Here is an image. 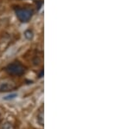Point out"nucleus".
I'll use <instances>...</instances> for the list:
<instances>
[{"label":"nucleus","instance_id":"nucleus-3","mask_svg":"<svg viewBox=\"0 0 130 129\" xmlns=\"http://www.w3.org/2000/svg\"><path fill=\"white\" fill-rule=\"evenodd\" d=\"M17 88L16 83L10 79L0 80V92H9L14 90Z\"/></svg>","mask_w":130,"mask_h":129},{"label":"nucleus","instance_id":"nucleus-2","mask_svg":"<svg viewBox=\"0 0 130 129\" xmlns=\"http://www.w3.org/2000/svg\"><path fill=\"white\" fill-rule=\"evenodd\" d=\"M16 15L21 22L26 23L32 17L33 11L29 8H18L16 9Z\"/></svg>","mask_w":130,"mask_h":129},{"label":"nucleus","instance_id":"nucleus-4","mask_svg":"<svg viewBox=\"0 0 130 129\" xmlns=\"http://www.w3.org/2000/svg\"><path fill=\"white\" fill-rule=\"evenodd\" d=\"M37 122L40 126H43L44 125V111H43V105L41 106V107L37 110Z\"/></svg>","mask_w":130,"mask_h":129},{"label":"nucleus","instance_id":"nucleus-5","mask_svg":"<svg viewBox=\"0 0 130 129\" xmlns=\"http://www.w3.org/2000/svg\"><path fill=\"white\" fill-rule=\"evenodd\" d=\"M0 129H15V126H14V125L12 123L7 121V122H5V123L2 125Z\"/></svg>","mask_w":130,"mask_h":129},{"label":"nucleus","instance_id":"nucleus-6","mask_svg":"<svg viewBox=\"0 0 130 129\" xmlns=\"http://www.w3.org/2000/svg\"><path fill=\"white\" fill-rule=\"evenodd\" d=\"M24 36L26 37L28 40H31L32 39V37H33V32L31 30H26L24 32Z\"/></svg>","mask_w":130,"mask_h":129},{"label":"nucleus","instance_id":"nucleus-7","mask_svg":"<svg viewBox=\"0 0 130 129\" xmlns=\"http://www.w3.org/2000/svg\"><path fill=\"white\" fill-rule=\"evenodd\" d=\"M17 96V95H9V96H6L5 98V100H10V99H13V98H15V97Z\"/></svg>","mask_w":130,"mask_h":129},{"label":"nucleus","instance_id":"nucleus-8","mask_svg":"<svg viewBox=\"0 0 130 129\" xmlns=\"http://www.w3.org/2000/svg\"><path fill=\"white\" fill-rule=\"evenodd\" d=\"M1 120H2V119H1V116H0V123H1Z\"/></svg>","mask_w":130,"mask_h":129},{"label":"nucleus","instance_id":"nucleus-1","mask_svg":"<svg viewBox=\"0 0 130 129\" xmlns=\"http://www.w3.org/2000/svg\"><path fill=\"white\" fill-rule=\"evenodd\" d=\"M5 71L8 75L13 76H20L24 74L25 68L21 62H13L6 66Z\"/></svg>","mask_w":130,"mask_h":129}]
</instances>
